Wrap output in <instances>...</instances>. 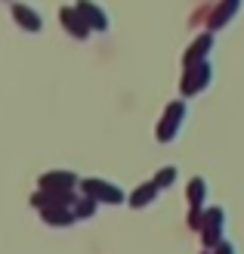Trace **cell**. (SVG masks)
<instances>
[{
  "instance_id": "cell-9",
  "label": "cell",
  "mask_w": 244,
  "mask_h": 254,
  "mask_svg": "<svg viewBox=\"0 0 244 254\" xmlns=\"http://www.w3.org/2000/svg\"><path fill=\"white\" fill-rule=\"evenodd\" d=\"M78 9L84 12V19L90 22L93 31H108V16H105V9H102L96 0H78Z\"/></svg>"
},
{
  "instance_id": "cell-10",
  "label": "cell",
  "mask_w": 244,
  "mask_h": 254,
  "mask_svg": "<svg viewBox=\"0 0 244 254\" xmlns=\"http://www.w3.org/2000/svg\"><path fill=\"white\" fill-rule=\"evenodd\" d=\"M241 6V0H223V3H216L213 12H210V28H223L235 19V12Z\"/></svg>"
},
{
  "instance_id": "cell-13",
  "label": "cell",
  "mask_w": 244,
  "mask_h": 254,
  "mask_svg": "<svg viewBox=\"0 0 244 254\" xmlns=\"http://www.w3.org/2000/svg\"><path fill=\"white\" fill-rule=\"evenodd\" d=\"M155 195H158V183H155V180L136 186L133 192H130V208H146V205H151V201H155Z\"/></svg>"
},
{
  "instance_id": "cell-5",
  "label": "cell",
  "mask_w": 244,
  "mask_h": 254,
  "mask_svg": "<svg viewBox=\"0 0 244 254\" xmlns=\"http://www.w3.org/2000/svg\"><path fill=\"white\" fill-rule=\"evenodd\" d=\"M59 19H62V25L68 28V34L78 37V41H87L90 31H93V28H90V22L84 19V12H81L78 6H62V9H59Z\"/></svg>"
},
{
  "instance_id": "cell-15",
  "label": "cell",
  "mask_w": 244,
  "mask_h": 254,
  "mask_svg": "<svg viewBox=\"0 0 244 254\" xmlns=\"http://www.w3.org/2000/svg\"><path fill=\"white\" fill-rule=\"evenodd\" d=\"M176 177H179V171L173 168V164H167V168H161V171L155 174V183H158V189H167V186L176 183Z\"/></svg>"
},
{
  "instance_id": "cell-17",
  "label": "cell",
  "mask_w": 244,
  "mask_h": 254,
  "mask_svg": "<svg viewBox=\"0 0 244 254\" xmlns=\"http://www.w3.org/2000/svg\"><path fill=\"white\" fill-rule=\"evenodd\" d=\"M210 254H235V245H232V242H226V239H223V242L216 245V248H213Z\"/></svg>"
},
{
  "instance_id": "cell-12",
  "label": "cell",
  "mask_w": 244,
  "mask_h": 254,
  "mask_svg": "<svg viewBox=\"0 0 244 254\" xmlns=\"http://www.w3.org/2000/svg\"><path fill=\"white\" fill-rule=\"evenodd\" d=\"M186 198H189L192 208H204V201H207V180H204V177H192L189 189H186Z\"/></svg>"
},
{
  "instance_id": "cell-8",
  "label": "cell",
  "mask_w": 244,
  "mask_h": 254,
  "mask_svg": "<svg viewBox=\"0 0 244 254\" xmlns=\"http://www.w3.org/2000/svg\"><path fill=\"white\" fill-rule=\"evenodd\" d=\"M213 50V34H201L192 41V47L186 50V56H183V65H198V62H207V53Z\"/></svg>"
},
{
  "instance_id": "cell-7",
  "label": "cell",
  "mask_w": 244,
  "mask_h": 254,
  "mask_svg": "<svg viewBox=\"0 0 244 254\" xmlns=\"http://www.w3.org/2000/svg\"><path fill=\"white\" fill-rule=\"evenodd\" d=\"M12 19L19 22V28L31 31V34L44 28V19H41V12H37L34 6H28V3H12Z\"/></svg>"
},
{
  "instance_id": "cell-2",
  "label": "cell",
  "mask_w": 244,
  "mask_h": 254,
  "mask_svg": "<svg viewBox=\"0 0 244 254\" xmlns=\"http://www.w3.org/2000/svg\"><path fill=\"white\" fill-rule=\"evenodd\" d=\"M81 189H84V195L96 198L99 205H121V201L127 198L111 180H99V177H87V180H81Z\"/></svg>"
},
{
  "instance_id": "cell-1",
  "label": "cell",
  "mask_w": 244,
  "mask_h": 254,
  "mask_svg": "<svg viewBox=\"0 0 244 254\" xmlns=\"http://www.w3.org/2000/svg\"><path fill=\"white\" fill-rule=\"evenodd\" d=\"M186 103L183 99H173L170 106H167V112H164V118L158 121V143H173V139L179 136V127H183V121H186Z\"/></svg>"
},
{
  "instance_id": "cell-18",
  "label": "cell",
  "mask_w": 244,
  "mask_h": 254,
  "mask_svg": "<svg viewBox=\"0 0 244 254\" xmlns=\"http://www.w3.org/2000/svg\"><path fill=\"white\" fill-rule=\"evenodd\" d=\"M204 254H210V251H204Z\"/></svg>"
},
{
  "instance_id": "cell-6",
  "label": "cell",
  "mask_w": 244,
  "mask_h": 254,
  "mask_svg": "<svg viewBox=\"0 0 244 254\" xmlns=\"http://www.w3.org/2000/svg\"><path fill=\"white\" fill-rule=\"evenodd\" d=\"M37 183H41V189H49V192H74V186L81 180L71 171H47Z\"/></svg>"
},
{
  "instance_id": "cell-14",
  "label": "cell",
  "mask_w": 244,
  "mask_h": 254,
  "mask_svg": "<svg viewBox=\"0 0 244 254\" xmlns=\"http://www.w3.org/2000/svg\"><path fill=\"white\" fill-rule=\"evenodd\" d=\"M96 208H99V201H96V198H90V195L78 198V201L71 205V211H74V217H78V220H90V217L96 214Z\"/></svg>"
},
{
  "instance_id": "cell-11",
  "label": "cell",
  "mask_w": 244,
  "mask_h": 254,
  "mask_svg": "<svg viewBox=\"0 0 244 254\" xmlns=\"http://www.w3.org/2000/svg\"><path fill=\"white\" fill-rule=\"evenodd\" d=\"M41 217H44L47 226H59V230H65V226H71L74 220H78L71 208H44Z\"/></svg>"
},
{
  "instance_id": "cell-4",
  "label": "cell",
  "mask_w": 244,
  "mask_h": 254,
  "mask_svg": "<svg viewBox=\"0 0 244 254\" xmlns=\"http://www.w3.org/2000/svg\"><path fill=\"white\" fill-rule=\"evenodd\" d=\"M223 230H226V211L223 208H207V211H204V226H201L204 245L216 248L223 242Z\"/></svg>"
},
{
  "instance_id": "cell-16",
  "label": "cell",
  "mask_w": 244,
  "mask_h": 254,
  "mask_svg": "<svg viewBox=\"0 0 244 254\" xmlns=\"http://www.w3.org/2000/svg\"><path fill=\"white\" fill-rule=\"evenodd\" d=\"M204 211H207V208H192L189 211V226H192V230H198V233H201V226H204Z\"/></svg>"
},
{
  "instance_id": "cell-3",
  "label": "cell",
  "mask_w": 244,
  "mask_h": 254,
  "mask_svg": "<svg viewBox=\"0 0 244 254\" xmlns=\"http://www.w3.org/2000/svg\"><path fill=\"white\" fill-rule=\"evenodd\" d=\"M210 78H213V68L210 62H198V65H189L183 71V84H179V90L183 96H198L210 87Z\"/></svg>"
}]
</instances>
